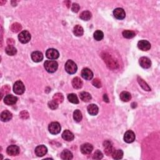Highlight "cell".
Listing matches in <instances>:
<instances>
[{
	"label": "cell",
	"mask_w": 160,
	"mask_h": 160,
	"mask_svg": "<svg viewBox=\"0 0 160 160\" xmlns=\"http://www.w3.org/2000/svg\"><path fill=\"white\" fill-rule=\"evenodd\" d=\"M45 68L48 73H53L57 70L58 68V64L56 61L54 60H47L44 64Z\"/></svg>",
	"instance_id": "cell-1"
},
{
	"label": "cell",
	"mask_w": 160,
	"mask_h": 160,
	"mask_svg": "<svg viewBox=\"0 0 160 160\" xmlns=\"http://www.w3.org/2000/svg\"><path fill=\"white\" fill-rule=\"evenodd\" d=\"M65 70L66 71L70 74V75H73L75 74L78 70V67H77L76 64L72 60H68L65 64Z\"/></svg>",
	"instance_id": "cell-2"
},
{
	"label": "cell",
	"mask_w": 160,
	"mask_h": 160,
	"mask_svg": "<svg viewBox=\"0 0 160 160\" xmlns=\"http://www.w3.org/2000/svg\"><path fill=\"white\" fill-rule=\"evenodd\" d=\"M31 34L26 30L21 31L19 34V35H18L19 41L23 44H25L27 43H28L31 40Z\"/></svg>",
	"instance_id": "cell-3"
},
{
	"label": "cell",
	"mask_w": 160,
	"mask_h": 160,
	"mask_svg": "<svg viewBox=\"0 0 160 160\" xmlns=\"http://www.w3.org/2000/svg\"><path fill=\"white\" fill-rule=\"evenodd\" d=\"M24 91H25V87L22 81H17L15 82L13 86V91L15 94L21 95L24 93Z\"/></svg>",
	"instance_id": "cell-4"
},
{
	"label": "cell",
	"mask_w": 160,
	"mask_h": 160,
	"mask_svg": "<svg viewBox=\"0 0 160 160\" xmlns=\"http://www.w3.org/2000/svg\"><path fill=\"white\" fill-rule=\"evenodd\" d=\"M61 130V125L58 122H52L48 127V130L52 134H57L60 133Z\"/></svg>",
	"instance_id": "cell-5"
},
{
	"label": "cell",
	"mask_w": 160,
	"mask_h": 160,
	"mask_svg": "<svg viewBox=\"0 0 160 160\" xmlns=\"http://www.w3.org/2000/svg\"><path fill=\"white\" fill-rule=\"evenodd\" d=\"M46 56L48 58V59L54 60H56L60 56L59 52L56 49L54 48H50L46 52Z\"/></svg>",
	"instance_id": "cell-6"
},
{
	"label": "cell",
	"mask_w": 160,
	"mask_h": 160,
	"mask_svg": "<svg viewBox=\"0 0 160 160\" xmlns=\"http://www.w3.org/2000/svg\"><path fill=\"white\" fill-rule=\"evenodd\" d=\"M103 146L104 148V153L107 156L112 155L115 149L113 147V143L110 141H105L103 143Z\"/></svg>",
	"instance_id": "cell-7"
},
{
	"label": "cell",
	"mask_w": 160,
	"mask_h": 160,
	"mask_svg": "<svg viewBox=\"0 0 160 160\" xmlns=\"http://www.w3.org/2000/svg\"><path fill=\"white\" fill-rule=\"evenodd\" d=\"M20 152V148L16 145H11L7 149V153L8 155L14 156L19 155Z\"/></svg>",
	"instance_id": "cell-8"
},
{
	"label": "cell",
	"mask_w": 160,
	"mask_h": 160,
	"mask_svg": "<svg viewBox=\"0 0 160 160\" xmlns=\"http://www.w3.org/2000/svg\"><path fill=\"white\" fill-rule=\"evenodd\" d=\"M138 47L140 50L143 51H148L151 48V44L147 40H140L138 43Z\"/></svg>",
	"instance_id": "cell-9"
},
{
	"label": "cell",
	"mask_w": 160,
	"mask_h": 160,
	"mask_svg": "<svg viewBox=\"0 0 160 160\" xmlns=\"http://www.w3.org/2000/svg\"><path fill=\"white\" fill-rule=\"evenodd\" d=\"M93 150V146L90 143H84L80 147L81 152L84 155H89Z\"/></svg>",
	"instance_id": "cell-10"
},
{
	"label": "cell",
	"mask_w": 160,
	"mask_h": 160,
	"mask_svg": "<svg viewBox=\"0 0 160 160\" xmlns=\"http://www.w3.org/2000/svg\"><path fill=\"white\" fill-rule=\"evenodd\" d=\"M135 138H136L135 134L134 132L131 130L127 131L124 135V140L125 142L128 143H133L135 140Z\"/></svg>",
	"instance_id": "cell-11"
},
{
	"label": "cell",
	"mask_w": 160,
	"mask_h": 160,
	"mask_svg": "<svg viewBox=\"0 0 160 160\" xmlns=\"http://www.w3.org/2000/svg\"><path fill=\"white\" fill-rule=\"evenodd\" d=\"M18 98L13 94H8L4 98V103L9 106L13 105L17 102Z\"/></svg>",
	"instance_id": "cell-12"
},
{
	"label": "cell",
	"mask_w": 160,
	"mask_h": 160,
	"mask_svg": "<svg viewBox=\"0 0 160 160\" xmlns=\"http://www.w3.org/2000/svg\"><path fill=\"white\" fill-rule=\"evenodd\" d=\"M35 152L37 156L42 157L47 153L48 149L44 145H39L36 148Z\"/></svg>",
	"instance_id": "cell-13"
},
{
	"label": "cell",
	"mask_w": 160,
	"mask_h": 160,
	"mask_svg": "<svg viewBox=\"0 0 160 160\" xmlns=\"http://www.w3.org/2000/svg\"><path fill=\"white\" fill-rule=\"evenodd\" d=\"M113 14L116 19L120 20H123L126 16V13L125 10L123 8H116L113 11Z\"/></svg>",
	"instance_id": "cell-14"
},
{
	"label": "cell",
	"mask_w": 160,
	"mask_h": 160,
	"mask_svg": "<svg viewBox=\"0 0 160 160\" xmlns=\"http://www.w3.org/2000/svg\"><path fill=\"white\" fill-rule=\"evenodd\" d=\"M31 57L32 60L35 63L41 62L43 60V54L41 52L38 51L33 52L31 55Z\"/></svg>",
	"instance_id": "cell-15"
},
{
	"label": "cell",
	"mask_w": 160,
	"mask_h": 160,
	"mask_svg": "<svg viewBox=\"0 0 160 160\" xmlns=\"http://www.w3.org/2000/svg\"><path fill=\"white\" fill-rule=\"evenodd\" d=\"M139 63L140 66L144 69L150 68L151 66V61L147 57H141L139 60Z\"/></svg>",
	"instance_id": "cell-16"
},
{
	"label": "cell",
	"mask_w": 160,
	"mask_h": 160,
	"mask_svg": "<svg viewBox=\"0 0 160 160\" xmlns=\"http://www.w3.org/2000/svg\"><path fill=\"white\" fill-rule=\"evenodd\" d=\"M81 76L86 80H91L93 77V73L90 69L85 68L81 71Z\"/></svg>",
	"instance_id": "cell-17"
},
{
	"label": "cell",
	"mask_w": 160,
	"mask_h": 160,
	"mask_svg": "<svg viewBox=\"0 0 160 160\" xmlns=\"http://www.w3.org/2000/svg\"><path fill=\"white\" fill-rule=\"evenodd\" d=\"M12 113L8 110H5L1 113V120L3 122H8L12 119Z\"/></svg>",
	"instance_id": "cell-18"
},
{
	"label": "cell",
	"mask_w": 160,
	"mask_h": 160,
	"mask_svg": "<svg viewBox=\"0 0 160 160\" xmlns=\"http://www.w3.org/2000/svg\"><path fill=\"white\" fill-rule=\"evenodd\" d=\"M87 110L88 113L92 116H96L98 113V111H99L98 107L94 104H91L90 105H88Z\"/></svg>",
	"instance_id": "cell-19"
},
{
	"label": "cell",
	"mask_w": 160,
	"mask_h": 160,
	"mask_svg": "<svg viewBox=\"0 0 160 160\" xmlns=\"http://www.w3.org/2000/svg\"><path fill=\"white\" fill-rule=\"evenodd\" d=\"M83 85V81L79 77H75V78H73V79L72 80L73 87L75 89H76V90L81 88Z\"/></svg>",
	"instance_id": "cell-20"
},
{
	"label": "cell",
	"mask_w": 160,
	"mask_h": 160,
	"mask_svg": "<svg viewBox=\"0 0 160 160\" xmlns=\"http://www.w3.org/2000/svg\"><path fill=\"white\" fill-rule=\"evenodd\" d=\"M62 138L64 140H66L67 141H71L74 140V134L69 130H65L63 131V133L62 134Z\"/></svg>",
	"instance_id": "cell-21"
},
{
	"label": "cell",
	"mask_w": 160,
	"mask_h": 160,
	"mask_svg": "<svg viewBox=\"0 0 160 160\" xmlns=\"http://www.w3.org/2000/svg\"><path fill=\"white\" fill-rule=\"evenodd\" d=\"M61 158L64 160H70L73 158V154L68 150H63L61 154Z\"/></svg>",
	"instance_id": "cell-22"
},
{
	"label": "cell",
	"mask_w": 160,
	"mask_h": 160,
	"mask_svg": "<svg viewBox=\"0 0 160 160\" xmlns=\"http://www.w3.org/2000/svg\"><path fill=\"white\" fill-rule=\"evenodd\" d=\"M79 97L84 102H88L91 100V95L88 92L83 91L79 94Z\"/></svg>",
	"instance_id": "cell-23"
},
{
	"label": "cell",
	"mask_w": 160,
	"mask_h": 160,
	"mask_svg": "<svg viewBox=\"0 0 160 160\" xmlns=\"http://www.w3.org/2000/svg\"><path fill=\"white\" fill-rule=\"evenodd\" d=\"M120 99L124 102H128L130 101L131 98V94L127 91H123L120 94Z\"/></svg>",
	"instance_id": "cell-24"
},
{
	"label": "cell",
	"mask_w": 160,
	"mask_h": 160,
	"mask_svg": "<svg viewBox=\"0 0 160 160\" xmlns=\"http://www.w3.org/2000/svg\"><path fill=\"white\" fill-rule=\"evenodd\" d=\"M73 33L76 36H81L84 33V30L82 26L80 25H76L74 27Z\"/></svg>",
	"instance_id": "cell-25"
},
{
	"label": "cell",
	"mask_w": 160,
	"mask_h": 160,
	"mask_svg": "<svg viewBox=\"0 0 160 160\" xmlns=\"http://www.w3.org/2000/svg\"><path fill=\"white\" fill-rule=\"evenodd\" d=\"M5 52L9 56H14L16 54L17 50L13 46H8L5 49Z\"/></svg>",
	"instance_id": "cell-26"
},
{
	"label": "cell",
	"mask_w": 160,
	"mask_h": 160,
	"mask_svg": "<svg viewBox=\"0 0 160 160\" xmlns=\"http://www.w3.org/2000/svg\"><path fill=\"white\" fill-rule=\"evenodd\" d=\"M138 83H139L141 87L142 88L143 90H144L145 91H151V88L148 86V85L142 78H140V77H138Z\"/></svg>",
	"instance_id": "cell-27"
},
{
	"label": "cell",
	"mask_w": 160,
	"mask_h": 160,
	"mask_svg": "<svg viewBox=\"0 0 160 160\" xmlns=\"http://www.w3.org/2000/svg\"><path fill=\"white\" fill-rule=\"evenodd\" d=\"M112 156L115 159H121L123 156V151L121 150H115L112 154Z\"/></svg>",
	"instance_id": "cell-28"
},
{
	"label": "cell",
	"mask_w": 160,
	"mask_h": 160,
	"mask_svg": "<svg viewBox=\"0 0 160 160\" xmlns=\"http://www.w3.org/2000/svg\"><path fill=\"white\" fill-rule=\"evenodd\" d=\"M91 16L92 15H91V13H90V11H83L82 13L80 14L79 18H81L82 20L88 21L91 19Z\"/></svg>",
	"instance_id": "cell-29"
},
{
	"label": "cell",
	"mask_w": 160,
	"mask_h": 160,
	"mask_svg": "<svg viewBox=\"0 0 160 160\" xmlns=\"http://www.w3.org/2000/svg\"><path fill=\"white\" fill-rule=\"evenodd\" d=\"M53 100H54L55 102L57 103L58 104L61 103L64 100L63 95L60 93H57L56 94H54L53 97Z\"/></svg>",
	"instance_id": "cell-30"
},
{
	"label": "cell",
	"mask_w": 160,
	"mask_h": 160,
	"mask_svg": "<svg viewBox=\"0 0 160 160\" xmlns=\"http://www.w3.org/2000/svg\"><path fill=\"white\" fill-rule=\"evenodd\" d=\"M123 36L124 38H127V39H131L133 38V37L136 36V34L133 31L130 30H125L123 32Z\"/></svg>",
	"instance_id": "cell-31"
},
{
	"label": "cell",
	"mask_w": 160,
	"mask_h": 160,
	"mask_svg": "<svg viewBox=\"0 0 160 160\" xmlns=\"http://www.w3.org/2000/svg\"><path fill=\"white\" fill-rule=\"evenodd\" d=\"M73 118L76 122L81 121L83 118L82 113L79 110H76L73 113Z\"/></svg>",
	"instance_id": "cell-32"
},
{
	"label": "cell",
	"mask_w": 160,
	"mask_h": 160,
	"mask_svg": "<svg viewBox=\"0 0 160 160\" xmlns=\"http://www.w3.org/2000/svg\"><path fill=\"white\" fill-rule=\"evenodd\" d=\"M68 100H69L70 102L72 103L73 104H78L79 103V100H78V97H77L76 94H74V93L69 94L68 95Z\"/></svg>",
	"instance_id": "cell-33"
},
{
	"label": "cell",
	"mask_w": 160,
	"mask_h": 160,
	"mask_svg": "<svg viewBox=\"0 0 160 160\" xmlns=\"http://www.w3.org/2000/svg\"><path fill=\"white\" fill-rule=\"evenodd\" d=\"M94 38L96 40V41H101L102 40L104 37L103 33L100 30H97L94 33Z\"/></svg>",
	"instance_id": "cell-34"
},
{
	"label": "cell",
	"mask_w": 160,
	"mask_h": 160,
	"mask_svg": "<svg viewBox=\"0 0 160 160\" xmlns=\"http://www.w3.org/2000/svg\"><path fill=\"white\" fill-rule=\"evenodd\" d=\"M22 28L21 25L20 24L18 23H15L12 24L11 26V30L14 33H18Z\"/></svg>",
	"instance_id": "cell-35"
},
{
	"label": "cell",
	"mask_w": 160,
	"mask_h": 160,
	"mask_svg": "<svg viewBox=\"0 0 160 160\" xmlns=\"http://www.w3.org/2000/svg\"><path fill=\"white\" fill-rule=\"evenodd\" d=\"M103 153H101V151H100V150H96L94 153V155L93 156V158L94 159H101L103 158Z\"/></svg>",
	"instance_id": "cell-36"
},
{
	"label": "cell",
	"mask_w": 160,
	"mask_h": 160,
	"mask_svg": "<svg viewBox=\"0 0 160 160\" xmlns=\"http://www.w3.org/2000/svg\"><path fill=\"white\" fill-rule=\"evenodd\" d=\"M48 105V107L50 108V109L53 110L57 109L58 107V104L55 102L54 100H51L50 101H49Z\"/></svg>",
	"instance_id": "cell-37"
},
{
	"label": "cell",
	"mask_w": 160,
	"mask_h": 160,
	"mask_svg": "<svg viewBox=\"0 0 160 160\" xmlns=\"http://www.w3.org/2000/svg\"><path fill=\"white\" fill-rule=\"evenodd\" d=\"M92 84H93L95 87H96L98 88H100L101 87V82L100 81V79L98 78H94L93 81H92Z\"/></svg>",
	"instance_id": "cell-38"
},
{
	"label": "cell",
	"mask_w": 160,
	"mask_h": 160,
	"mask_svg": "<svg viewBox=\"0 0 160 160\" xmlns=\"http://www.w3.org/2000/svg\"><path fill=\"white\" fill-rule=\"evenodd\" d=\"M80 9V7L78 4L77 3H73L71 7V10L74 13H77L78 12Z\"/></svg>",
	"instance_id": "cell-39"
},
{
	"label": "cell",
	"mask_w": 160,
	"mask_h": 160,
	"mask_svg": "<svg viewBox=\"0 0 160 160\" xmlns=\"http://www.w3.org/2000/svg\"><path fill=\"white\" fill-rule=\"evenodd\" d=\"M10 88L8 86H5L1 89V97H3V95L4 94H7L10 92Z\"/></svg>",
	"instance_id": "cell-40"
},
{
	"label": "cell",
	"mask_w": 160,
	"mask_h": 160,
	"mask_svg": "<svg viewBox=\"0 0 160 160\" xmlns=\"http://www.w3.org/2000/svg\"><path fill=\"white\" fill-rule=\"evenodd\" d=\"M20 116L21 117L22 119H27L29 118V114L26 111H21L20 114Z\"/></svg>",
	"instance_id": "cell-41"
},
{
	"label": "cell",
	"mask_w": 160,
	"mask_h": 160,
	"mask_svg": "<svg viewBox=\"0 0 160 160\" xmlns=\"http://www.w3.org/2000/svg\"><path fill=\"white\" fill-rule=\"evenodd\" d=\"M7 44L8 46H13L14 44V41L13 39H8L7 40Z\"/></svg>",
	"instance_id": "cell-42"
},
{
	"label": "cell",
	"mask_w": 160,
	"mask_h": 160,
	"mask_svg": "<svg viewBox=\"0 0 160 160\" xmlns=\"http://www.w3.org/2000/svg\"><path fill=\"white\" fill-rule=\"evenodd\" d=\"M103 99H104V101H106V102H109V99H108V98L107 94H104Z\"/></svg>",
	"instance_id": "cell-43"
}]
</instances>
